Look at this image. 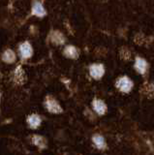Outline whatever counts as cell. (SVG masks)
Instances as JSON below:
<instances>
[{
    "label": "cell",
    "mask_w": 154,
    "mask_h": 155,
    "mask_svg": "<svg viewBox=\"0 0 154 155\" xmlns=\"http://www.w3.org/2000/svg\"><path fill=\"white\" fill-rule=\"evenodd\" d=\"M3 60L6 62H13L15 60V54L12 51H7L3 55Z\"/></svg>",
    "instance_id": "11"
},
{
    "label": "cell",
    "mask_w": 154,
    "mask_h": 155,
    "mask_svg": "<svg viewBox=\"0 0 154 155\" xmlns=\"http://www.w3.org/2000/svg\"><path fill=\"white\" fill-rule=\"evenodd\" d=\"M33 143L35 145L40 147H46V140L42 136H34L33 137Z\"/></svg>",
    "instance_id": "9"
},
{
    "label": "cell",
    "mask_w": 154,
    "mask_h": 155,
    "mask_svg": "<svg viewBox=\"0 0 154 155\" xmlns=\"http://www.w3.org/2000/svg\"><path fill=\"white\" fill-rule=\"evenodd\" d=\"M135 67H136V69L139 73L143 74V73H146L147 69V63L146 62V60H143V58H137Z\"/></svg>",
    "instance_id": "8"
},
{
    "label": "cell",
    "mask_w": 154,
    "mask_h": 155,
    "mask_svg": "<svg viewBox=\"0 0 154 155\" xmlns=\"http://www.w3.org/2000/svg\"><path fill=\"white\" fill-rule=\"evenodd\" d=\"M92 142L95 144V147L99 149H103L106 147V140L101 135H94L92 138Z\"/></svg>",
    "instance_id": "7"
},
{
    "label": "cell",
    "mask_w": 154,
    "mask_h": 155,
    "mask_svg": "<svg viewBox=\"0 0 154 155\" xmlns=\"http://www.w3.org/2000/svg\"><path fill=\"white\" fill-rule=\"evenodd\" d=\"M34 14L37 16H43L45 14V10L40 3H36L34 6Z\"/></svg>",
    "instance_id": "12"
},
{
    "label": "cell",
    "mask_w": 154,
    "mask_h": 155,
    "mask_svg": "<svg viewBox=\"0 0 154 155\" xmlns=\"http://www.w3.org/2000/svg\"><path fill=\"white\" fill-rule=\"evenodd\" d=\"M20 52L23 58L30 57L32 54V48L31 46L28 43H23L22 45L20 47Z\"/></svg>",
    "instance_id": "6"
},
{
    "label": "cell",
    "mask_w": 154,
    "mask_h": 155,
    "mask_svg": "<svg viewBox=\"0 0 154 155\" xmlns=\"http://www.w3.org/2000/svg\"><path fill=\"white\" fill-rule=\"evenodd\" d=\"M89 73H90L91 77L94 78L96 80H98L100 78L103 77L104 73H105V69H104L103 65H101V64H93L89 68Z\"/></svg>",
    "instance_id": "3"
},
{
    "label": "cell",
    "mask_w": 154,
    "mask_h": 155,
    "mask_svg": "<svg viewBox=\"0 0 154 155\" xmlns=\"http://www.w3.org/2000/svg\"><path fill=\"white\" fill-rule=\"evenodd\" d=\"M45 105L48 110L51 114H60L62 113V108L59 105V103L52 97H49L45 101Z\"/></svg>",
    "instance_id": "1"
},
{
    "label": "cell",
    "mask_w": 154,
    "mask_h": 155,
    "mask_svg": "<svg viewBox=\"0 0 154 155\" xmlns=\"http://www.w3.org/2000/svg\"><path fill=\"white\" fill-rule=\"evenodd\" d=\"M92 106H93L94 110L100 115L105 114L106 111H107V105H106L102 100L95 99L92 103Z\"/></svg>",
    "instance_id": "4"
},
{
    "label": "cell",
    "mask_w": 154,
    "mask_h": 155,
    "mask_svg": "<svg viewBox=\"0 0 154 155\" xmlns=\"http://www.w3.org/2000/svg\"><path fill=\"white\" fill-rule=\"evenodd\" d=\"M65 54L68 56V57L74 58V57L78 56V52H77V50H76L75 48H73V47H68V48H66V50H65Z\"/></svg>",
    "instance_id": "10"
},
{
    "label": "cell",
    "mask_w": 154,
    "mask_h": 155,
    "mask_svg": "<svg viewBox=\"0 0 154 155\" xmlns=\"http://www.w3.org/2000/svg\"><path fill=\"white\" fill-rule=\"evenodd\" d=\"M117 88L122 92H129L133 88V81L127 77H122L116 82Z\"/></svg>",
    "instance_id": "2"
},
{
    "label": "cell",
    "mask_w": 154,
    "mask_h": 155,
    "mask_svg": "<svg viewBox=\"0 0 154 155\" xmlns=\"http://www.w3.org/2000/svg\"><path fill=\"white\" fill-rule=\"evenodd\" d=\"M42 122V119L40 117V115H38L36 114H32L30 115H28L27 117V123L29 125V127L32 129H36L40 126Z\"/></svg>",
    "instance_id": "5"
}]
</instances>
